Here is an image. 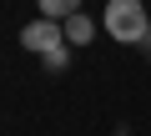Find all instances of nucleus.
Listing matches in <instances>:
<instances>
[{"mask_svg": "<svg viewBox=\"0 0 151 136\" xmlns=\"http://www.w3.org/2000/svg\"><path fill=\"white\" fill-rule=\"evenodd\" d=\"M35 5H40V15H50V20H65V15L81 10V0H35Z\"/></svg>", "mask_w": 151, "mask_h": 136, "instance_id": "20e7f679", "label": "nucleus"}, {"mask_svg": "<svg viewBox=\"0 0 151 136\" xmlns=\"http://www.w3.org/2000/svg\"><path fill=\"white\" fill-rule=\"evenodd\" d=\"M101 25H106V35H111V40L136 45V40L151 30V15H146V5H141V0H106Z\"/></svg>", "mask_w": 151, "mask_h": 136, "instance_id": "f257e3e1", "label": "nucleus"}, {"mask_svg": "<svg viewBox=\"0 0 151 136\" xmlns=\"http://www.w3.org/2000/svg\"><path fill=\"white\" fill-rule=\"evenodd\" d=\"M20 45H25L30 55H45V50L65 45V30H60V20H50V15H35V20L20 30Z\"/></svg>", "mask_w": 151, "mask_h": 136, "instance_id": "f03ea898", "label": "nucleus"}, {"mask_svg": "<svg viewBox=\"0 0 151 136\" xmlns=\"http://www.w3.org/2000/svg\"><path fill=\"white\" fill-rule=\"evenodd\" d=\"M40 60H45V71H50V76H60L65 65H70V45H55V50H45Z\"/></svg>", "mask_w": 151, "mask_h": 136, "instance_id": "39448f33", "label": "nucleus"}, {"mask_svg": "<svg viewBox=\"0 0 151 136\" xmlns=\"http://www.w3.org/2000/svg\"><path fill=\"white\" fill-rule=\"evenodd\" d=\"M136 50H141V60H146V65H151V30H146V35H141V40H136Z\"/></svg>", "mask_w": 151, "mask_h": 136, "instance_id": "423d86ee", "label": "nucleus"}, {"mask_svg": "<svg viewBox=\"0 0 151 136\" xmlns=\"http://www.w3.org/2000/svg\"><path fill=\"white\" fill-rule=\"evenodd\" d=\"M60 30H65V45H91L96 20H91L86 10H76V15H65V20H60Z\"/></svg>", "mask_w": 151, "mask_h": 136, "instance_id": "7ed1b4c3", "label": "nucleus"}]
</instances>
